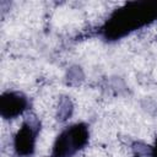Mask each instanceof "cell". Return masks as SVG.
Segmentation results:
<instances>
[{"instance_id":"4","label":"cell","mask_w":157,"mask_h":157,"mask_svg":"<svg viewBox=\"0 0 157 157\" xmlns=\"http://www.w3.org/2000/svg\"><path fill=\"white\" fill-rule=\"evenodd\" d=\"M27 105L28 102L26 97L18 92H6L0 99V110L5 119H12L21 115L27 109Z\"/></svg>"},{"instance_id":"5","label":"cell","mask_w":157,"mask_h":157,"mask_svg":"<svg viewBox=\"0 0 157 157\" xmlns=\"http://www.w3.org/2000/svg\"><path fill=\"white\" fill-rule=\"evenodd\" d=\"M152 156H153V157H157V141H156L155 147L152 148Z\"/></svg>"},{"instance_id":"2","label":"cell","mask_w":157,"mask_h":157,"mask_svg":"<svg viewBox=\"0 0 157 157\" xmlns=\"http://www.w3.org/2000/svg\"><path fill=\"white\" fill-rule=\"evenodd\" d=\"M87 140V128L83 124H75L58 136L50 157H71L86 145Z\"/></svg>"},{"instance_id":"3","label":"cell","mask_w":157,"mask_h":157,"mask_svg":"<svg viewBox=\"0 0 157 157\" xmlns=\"http://www.w3.org/2000/svg\"><path fill=\"white\" fill-rule=\"evenodd\" d=\"M38 126L33 121H26L15 135L13 146L18 155L29 156L34 150Z\"/></svg>"},{"instance_id":"1","label":"cell","mask_w":157,"mask_h":157,"mask_svg":"<svg viewBox=\"0 0 157 157\" xmlns=\"http://www.w3.org/2000/svg\"><path fill=\"white\" fill-rule=\"evenodd\" d=\"M157 17V2H132L118 10L104 28L108 38H120Z\"/></svg>"}]
</instances>
